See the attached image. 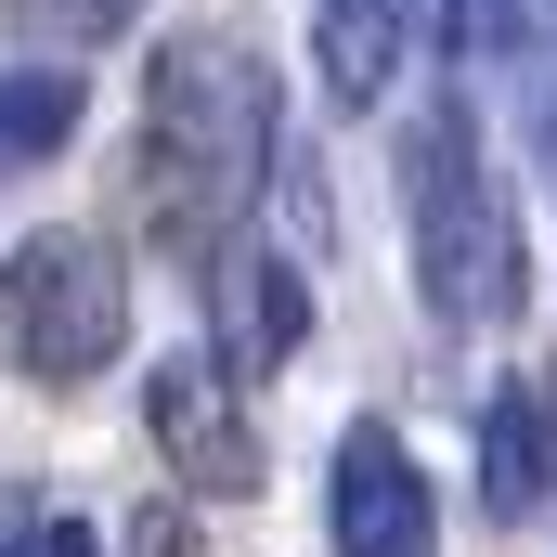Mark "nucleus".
Returning <instances> with one entry per match:
<instances>
[{
    "instance_id": "obj_1",
    "label": "nucleus",
    "mask_w": 557,
    "mask_h": 557,
    "mask_svg": "<svg viewBox=\"0 0 557 557\" xmlns=\"http://www.w3.org/2000/svg\"><path fill=\"white\" fill-rule=\"evenodd\" d=\"M273 143H285V78L247 26H182L143 65V117H131V221L143 247L208 260L221 234H247V208L273 195Z\"/></svg>"
},
{
    "instance_id": "obj_2",
    "label": "nucleus",
    "mask_w": 557,
    "mask_h": 557,
    "mask_svg": "<svg viewBox=\"0 0 557 557\" xmlns=\"http://www.w3.org/2000/svg\"><path fill=\"white\" fill-rule=\"evenodd\" d=\"M403 234H416L428 324L480 337L519 311V208H506V169H493L467 91H428L416 131H403Z\"/></svg>"
},
{
    "instance_id": "obj_3",
    "label": "nucleus",
    "mask_w": 557,
    "mask_h": 557,
    "mask_svg": "<svg viewBox=\"0 0 557 557\" xmlns=\"http://www.w3.org/2000/svg\"><path fill=\"white\" fill-rule=\"evenodd\" d=\"M117 350H131V260H117V234L39 221V234L0 260V363H13L26 389L78 403Z\"/></svg>"
},
{
    "instance_id": "obj_4",
    "label": "nucleus",
    "mask_w": 557,
    "mask_h": 557,
    "mask_svg": "<svg viewBox=\"0 0 557 557\" xmlns=\"http://www.w3.org/2000/svg\"><path fill=\"white\" fill-rule=\"evenodd\" d=\"M143 441L169 454V480H182L195 506H247V493L273 480V441H260L247 376H234L221 350H182V363L143 376Z\"/></svg>"
},
{
    "instance_id": "obj_5",
    "label": "nucleus",
    "mask_w": 557,
    "mask_h": 557,
    "mask_svg": "<svg viewBox=\"0 0 557 557\" xmlns=\"http://www.w3.org/2000/svg\"><path fill=\"white\" fill-rule=\"evenodd\" d=\"M324 532L337 557H428V467L389 416L337 428V467H324Z\"/></svg>"
},
{
    "instance_id": "obj_6",
    "label": "nucleus",
    "mask_w": 557,
    "mask_h": 557,
    "mask_svg": "<svg viewBox=\"0 0 557 557\" xmlns=\"http://www.w3.org/2000/svg\"><path fill=\"white\" fill-rule=\"evenodd\" d=\"M195 298H208V350L234 363V376H273L285 350L311 337V273L260 247V234H221L208 260H195Z\"/></svg>"
},
{
    "instance_id": "obj_7",
    "label": "nucleus",
    "mask_w": 557,
    "mask_h": 557,
    "mask_svg": "<svg viewBox=\"0 0 557 557\" xmlns=\"http://www.w3.org/2000/svg\"><path fill=\"white\" fill-rule=\"evenodd\" d=\"M416 26H428L416 0H324V13H311V65H324V104H337V117L389 104V78H403Z\"/></svg>"
},
{
    "instance_id": "obj_8",
    "label": "nucleus",
    "mask_w": 557,
    "mask_h": 557,
    "mask_svg": "<svg viewBox=\"0 0 557 557\" xmlns=\"http://www.w3.org/2000/svg\"><path fill=\"white\" fill-rule=\"evenodd\" d=\"M557 493V403H545V376L532 389H493L480 403V506L493 519H532Z\"/></svg>"
},
{
    "instance_id": "obj_9",
    "label": "nucleus",
    "mask_w": 557,
    "mask_h": 557,
    "mask_svg": "<svg viewBox=\"0 0 557 557\" xmlns=\"http://www.w3.org/2000/svg\"><path fill=\"white\" fill-rule=\"evenodd\" d=\"M65 131H78V78L65 65H0V169L65 156Z\"/></svg>"
},
{
    "instance_id": "obj_10",
    "label": "nucleus",
    "mask_w": 557,
    "mask_h": 557,
    "mask_svg": "<svg viewBox=\"0 0 557 557\" xmlns=\"http://www.w3.org/2000/svg\"><path fill=\"white\" fill-rule=\"evenodd\" d=\"M0 13H13L26 39H52V52H104V39L131 26L143 0H0Z\"/></svg>"
},
{
    "instance_id": "obj_11",
    "label": "nucleus",
    "mask_w": 557,
    "mask_h": 557,
    "mask_svg": "<svg viewBox=\"0 0 557 557\" xmlns=\"http://www.w3.org/2000/svg\"><path fill=\"white\" fill-rule=\"evenodd\" d=\"M131 557H208V545H195L182 506H143V519H131Z\"/></svg>"
},
{
    "instance_id": "obj_12",
    "label": "nucleus",
    "mask_w": 557,
    "mask_h": 557,
    "mask_svg": "<svg viewBox=\"0 0 557 557\" xmlns=\"http://www.w3.org/2000/svg\"><path fill=\"white\" fill-rule=\"evenodd\" d=\"M39 519H52L39 493H0V557H39Z\"/></svg>"
},
{
    "instance_id": "obj_13",
    "label": "nucleus",
    "mask_w": 557,
    "mask_h": 557,
    "mask_svg": "<svg viewBox=\"0 0 557 557\" xmlns=\"http://www.w3.org/2000/svg\"><path fill=\"white\" fill-rule=\"evenodd\" d=\"M39 557H104V532L91 519H39Z\"/></svg>"
},
{
    "instance_id": "obj_14",
    "label": "nucleus",
    "mask_w": 557,
    "mask_h": 557,
    "mask_svg": "<svg viewBox=\"0 0 557 557\" xmlns=\"http://www.w3.org/2000/svg\"><path fill=\"white\" fill-rule=\"evenodd\" d=\"M532 143H545V195H557V78H532Z\"/></svg>"
},
{
    "instance_id": "obj_15",
    "label": "nucleus",
    "mask_w": 557,
    "mask_h": 557,
    "mask_svg": "<svg viewBox=\"0 0 557 557\" xmlns=\"http://www.w3.org/2000/svg\"><path fill=\"white\" fill-rule=\"evenodd\" d=\"M545 403H557V350H545Z\"/></svg>"
}]
</instances>
